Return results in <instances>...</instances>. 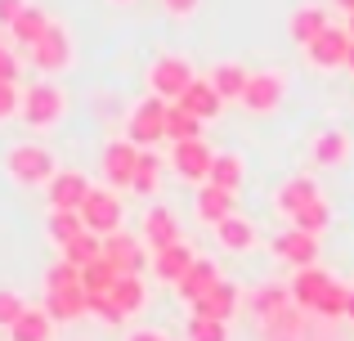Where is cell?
I'll list each match as a JSON object with an SVG mask.
<instances>
[{"instance_id": "11", "label": "cell", "mask_w": 354, "mask_h": 341, "mask_svg": "<svg viewBox=\"0 0 354 341\" xmlns=\"http://www.w3.org/2000/svg\"><path fill=\"white\" fill-rule=\"evenodd\" d=\"M45 189H50V207L54 211H81V202L90 198V189H95V184H90L81 171H59L50 184H45Z\"/></svg>"}, {"instance_id": "7", "label": "cell", "mask_w": 354, "mask_h": 341, "mask_svg": "<svg viewBox=\"0 0 354 341\" xmlns=\"http://www.w3.org/2000/svg\"><path fill=\"white\" fill-rule=\"evenodd\" d=\"M350 41H354L350 32H341V27H328L323 36H314V41L305 45V59H310L314 68H323V72L346 68V59H350Z\"/></svg>"}, {"instance_id": "42", "label": "cell", "mask_w": 354, "mask_h": 341, "mask_svg": "<svg viewBox=\"0 0 354 341\" xmlns=\"http://www.w3.org/2000/svg\"><path fill=\"white\" fill-rule=\"evenodd\" d=\"M90 315H99V319H108V324H121V310L113 306V297H108V292H90Z\"/></svg>"}, {"instance_id": "3", "label": "cell", "mask_w": 354, "mask_h": 341, "mask_svg": "<svg viewBox=\"0 0 354 341\" xmlns=\"http://www.w3.org/2000/svg\"><path fill=\"white\" fill-rule=\"evenodd\" d=\"M193 81H198L193 77V63L180 59V54H162V59H153V68H148V86H153V95L166 99V104H175Z\"/></svg>"}, {"instance_id": "9", "label": "cell", "mask_w": 354, "mask_h": 341, "mask_svg": "<svg viewBox=\"0 0 354 341\" xmlns=\"http://www.w3.org/2000/svg\"><path fill=\"white\" fill-rule=\"evenodd\" d=\"M283 95H287V81L278 72H251L247 90H242V104H247V113H274L283 104Z\"/></svg>"}, {"instance_id": "39", "label": "cell", "mask_w": 354, "mask_h": 341, "mask_svg": "<svg viewBox=\"0 0 354 341\" xmlns=\"http://www.w3.org/2000/svg\"><path fill=\"white\" fill-rule=\"evenodd\" d=\"M189 341H229V324H225V319H202V315H193L189 319Z\"/></svg>"}, {"instance_id": "28", "label": "cell", "mask_w": 354, "mask_h": 341, "mask_svg": "<svg viewBox=\"0 0 354 341\" xmlns=\"http://www.w3.org/2000/svg\"><path fill=\"white\" fill-rule=\"evenodd\" d=\"M247 81H251V72L242 68V63H220V68L211 72V86L220 90V99H242Z\"/></svg>"}, {"instance_id": "10", "label": "cell", "mask_w": 354, "mask_h": 341, "mask_svg": "<svg viewBox=\"0 0 354 341\" xmlns=\"http://www.w3.org/2000/svg\"><path fill=\"white\" fill-rule=\"evenodd\" d=\"M274 256L287 265H296V270H305V265L319 261V234H305V229H287V234L274 238Z\"/></svg>"}, {"instance_id": "47", "label": "cell", "mask_w": 354, "mask_h": 341, "mask_svg": "<svg viewBox=\"0 0 354 341\" xmlns=\"http://www.w3.org/2000/svg\"><path fill=\"white\" fill-rule=\"evenodd\" d=\"M126 341H166V337H162V333H148V328H144V333H130Z\"/></svg>"}, {"instance_id": "2", "label": "cell", "mask_w": 354, "mask_h": 341, "mask_svg": "<svg viewBox=\"0 0 354 341\" xmlns=\"http://www.w3.org/2000/svg\"><path fill=\"white\" fill-rule=\"evenodd\" d=\"M18 117H23L32 131H50V126L63 117V90L54 86V81H36V86H27Z\"/></svg>"}, {"instance_id": "46", "label": "cell", "mask_w": 354, "mask_h": 341, "mask_svg": "<svg viewBox=\"0 0 354 341\" xmlns=\"http://www.w3.org/2000/svg\"><path fill=\"white\" fill-rule=\"evenodd\" d=\"M27 9V0H0V23L5 27H14V18Z\"/></svg>"}, {"instance_id": "33", "label": "cell", "mask_w": 354, "mask_h": 341, "mask_svg": "<svg viewBox=\"0 0 354 341\" xmlns=\"http://www.w3.org/2000/svg\"><path fill=\"white\" fill-rule=\"evenodd\" d=\"M207 184H220V189L238 193V184H242V158H238V153H216Z\"/></svg>"}, {"instance_id": "25", "label": "cell", "mask_w": 354, "mask_h": 341, "mask_svg": "<svg viewBox=\"0 0 354 341\" xmlns=\"http://www.w3.org/2000/svg\"><path fill=\"white\" fill-rule=\"evenodd\" d=\"M9 32H14V41L23 45V50H32V45L50 32V14H45V9H36V5H27L23 14L14 18V27H9Z\"/></svg>"}, {"instance_id": "34", "label": "cell", "mask_w": 354, "mask_h": 341, "mask_svg": "<svg viewBox=\"0 0 354 341\" xmlns=\"http://www.w3.org/2000/svg\"><path fill=\"white\" fill-rule=\"evenodd\" d=\"M292 225H296V229H305V234H323V229L332 225V207H328L323 198H314L310 207H301V211L292 216Z\"/></svg>"}, {"instance_id": "26", "label": "cell", "mask_w": 354, "mask_h": 341, "mask_svg": "<svg viewBox=\"0 0 354 341\" xmlns=\"http://www.w3.org/2000/svg\"><path fill=\"white\" fill-rule=\"evenodd\" d=\"M328 27H332V23H328V14H323L319 5H301V9L292 14V41H296V45H310L314 36H323Z\"/></svg>"}, {"instance_id": "4", "label": "cell", "mask_w": 354, "mask_h": 341, "mask_svg": "<svg viewBox=\"0 0 354 341\" xmlns=\"http://www.w3.org/2000/svg\"><path fill=\"white\" fill-rule=\"evenodd\" d=\"M166 99H157V95H148L144 104H135L130 108V122H126V140L130 144H139V149H153L157 140H166Z\"/></svg>"}, {"instance_id": "18", "label": "cell", "mask_w": 354, "mask_h": 341, "mask_svg": "<svg viewBox=\"0 0 354 341\" xmlns=\"http://www.w3.org/2000/svg\"><path fill=\"white\" fill-rule=\"evenodd\" d=\"M45 310L54 324H72L90 310V292L86 288H68V292H45Z\"/></svg>"}, {"instance_id": "1", "label": "cell", "mask_w": 354, "mask_h": 341, "mask_svg": "<svg viewBox=\"0 0 354 341\" xmlns=\"http://www.w3.org/2000/svg\"><path fill=\"white\" fill-rule=\"evenodd\" d=\"M5 167H9V180L14 184H50L54 175V158H50V149H41V144H14L9 149V158H5Z\"/></svg>"}, {"instance_id": "24", "label": "cell", "mask_w": 354, "mask_h": 341, "mask_svg": "<svg viewBox=\"0 0 354 341\" xmlns=\"http://www.w3.org/2000/svg\"><path fill=\"white\" fill-rule=\"evenodd\" d=\"M54 337V319H50V310H32L27 306L23 310V319H18L14 328H9V341H50Z\"/></svg>"}, {"instance_id": "48", "label": "cell", "mask_w": 354, "mask_h": 341, "mask_svg": "<svg viewBox=\"0 0 354 341\" xmlns=\"http://www.w3.org/2000/svg\"><path fill=\"white\" fill-rule=\"evenodd\" d=\"M346 319L354 324V288H350V306H346Z\"/></svg>"}, {"instance_id": "20", "label": "cell", "mask_w": 354, "mask_h": 341, "mask_svg": "<svg viewBox=\"0 0 354 341\" xmlns=\"http://www.w3.org/2000/svg\"><path fill=\"white\" fill-rule=\"evenodd\" d=\"M193 207H198V220H207V225H220V220L234 216V193L220 189V184H202Z\"/></svg>"}, {"instance_id": "19", "label": "cell", "mask_w": 354, "mask_h": 341, "mask_svg": "<svg viewBox=\"0 0 354 341\" xmlns=\"http://www.w3.org/2000/svg\"><path fill=\"white\" fill-rule=\"evenodd\" d=\"M314 198H323V193H319V184H314L310 175H292V180L274 193V202H278V211H283V216H296V211L310 207Z\"/></svg>"}, {"instance_id": "31", "label": "cell", "mask_w": 354, "mask_h": 341, "mask_svg": "<svg viewBox=\"0 0 354 341\" xmlns=\"http://www.w3.org/2000/svg\"><path fill=\"white\" fill-rule=\"evenodd\" d=\"M157 184H162V158H157L153 149H139V167H135V180H130V189L135 193H157Z\"/></svg>"}, {"instance_id": "41", "label": "cell", "mask_w": 354, "mask_h": 341, "mask_svg": "<svg viewBox=\"0 0 354 341\" xmlns=\"http://www.w3.org/2000/svg\"><path fill=\"white\" fill-rule=\"evenodd\" d=\"M23 310L27 306H23V297H18L14 288H0V328H5V333L18 324V319H23Z\"/></svg>"}, {"instance_id": "22", "label": "cell", "mask_w": 354, "mask_h": 341, "mask_svg": "<svg viewBox=\"0 0 354 341\" xmlns=\"http://www.w3.org/2000/svg\"><path fill=\"white\" fill-rule=\"evenodd\" d=\"M216 283H220V270H216V261H202V256H198V261L189 265V274H184V279L175 283V288H180V297H184V301H198L202 292H211Z\"/></svg>"}, {"instance_id": "49", "label": "cell", "mask_w": 354, "mask_h": 341, "mask_svg": "<svg viewBox=\"0 0 354 341\" xmlns=\"http://www.w3.org/2000/svg\"><path fill=\"white\" fill-rule=\"evenodd\" d=\"M337 5H341V9H346V14H354V0H337Z\"/></svg>"}, {"instance_id": "13", "label": "cell", "mask_w": 354, "mask_h": 341, "mask_svg": "<svg viewBox=\"0 0 354 341\" xmlns=\"http://www.w3.org/2000/svg\"><path fill=\"white\" fill-rule=\"evenodd\" d=\"M104 261L117 265V274H139L144 270V243L117 229V234L104 238Z\"/></svg>"}, {"instance_id": "30", "label": "cell", "mask_w": 354, "mask_h": 341, "mask_svg": "<svg viewBox=\"0 0 354 341\" xmlns=\"http://www.w3.org/2000/svg\"><path fill=\"white\" fill-rule=\"evenodd\" d=\"M166 140H202V122L189 113V108H180V104H171L166 108Z\"/></svg>"}, {"instance_id": "12", "label": "cell", "mask_w": 354, "mask_h": 341, "mask_svg": "<svg viewBox=\"0 0 354 341\" xmlns=\"http://www.w3.org/2000/svg\"><path fill=\"white\" fill-rule=\"evenodd\" d=\"M135 167H139V144L113 140V144L104 149V175H108V184H113V189H130Z\"/></svg>"}, {"instance_id": "21", "label": "cell", "mask_w": 354, "mask_h": 341, "mask_svg": "<svg viewBox=\"0 0 354 341\" xmlns=\"http://www.w3.org/2000/svg\"><path fill=\"white\" fill-rule=\"evenodd\" d=\"M198 261V256L189 252V243H175V247H162V252L153 256V270H157V279H166V283H180L184 274H189V265Z\"/></svg>"}, {"instance_id": "44", "label": "cell", "mask_w": 354, "mask_h": 341, "mask_svg": "<svg viewBox=\"0 0 354 341\" xmlns=\"http://www.w3.org/2000/svg\"><path fill=\"white\" fill-rule=\"evenodd\" d=\"M0 81H5V86H18V54L5 50V45H0Z\"/></svg>"}, {"instance_id": "40", "label": "cell", "mask_w": 354, "mask_h": 341, "mask_svg": "<svg viewBox=\"0 0 354 341\" xmlns=\"http://www.w3.org/2000/svg\"><path fill=\"white\" fill-rule=\"evenodd\" d=\"M68 288H81V270L72 261H59L45 274V292H68Z\"/></svg>"}, {"instance_id": "36", "label": "cell", "mask_w": 354, "mask_h": 341, "mask_svg": "<svg viewBox=\"0 0 354 341\" xmlns=\"http://www.w3.org/2000/svg\"><path fill=\"white\" fill-rule=\"evenodd\" d=\"M346 306H350V288L332 279L328 292L319 297V306H314V315H323V319H346Z\"/></svg>"}, {"instance_id": "32", "label": "cell", "mask_w": 354, "mask_h": 341, "mask_svg": "<svg viewBox=\"0 0 354 341\" xmlns=\"http://www.w3.org/2000/svg\"><path fill=\"white\" fill-rule=\"evenodd\" d=\"M99 256H104V238L90 234V229H86V234H77L68 247H63V261H72L77 270H86V265H90V261H99Z\"/></svg>"}, {"instance_id": "45", "label": "cell", "mask_w": 354, "mask_h": 341, "mask_svg": "<svg viewBox=\"0 0 354 341\" xmlns=\"http://www.w3.org/2000/svg\"><path fill=\"white\" fill-rule=\"evenodd\" d=\"M198 5H202V0H162V9H166V14H175V18H193V14H198Z\"/></svg>"}, {"instance_id": "14", "label": "cell", "mask_w": 354, "mask_h": 341, "mask_svg": "<svg viewBox=\"0 0 354 341\" xmlns=\"http://www.w3.org/2000/svg\"><path fill=\"white\" fill-rule=\"evenodd\" d=\"M234 310H238V288L229 279H220L211 292H202L198 301H193V315H202V319H234Z\"/></svg>"}, {"instance_id": "8", "label": "cell", "mask_w": 354, "mask_h": 341, "mask_svg": "<svg viewBox=\"0 0 354 341\" xmlns=\"http://www.w3.org/2000/svg\"><path fill=\"white\" fill-rule=\"evenodd\" d=\"M211 162H216V153H211L202 140H180V144H175V153H171L175 175H180V180H193V184H207Z\"/></svg>"}, {"instance_id": "43", "label": "cell", "mask_w": 354, "mask_h": 341, "mask_svg": "<svg viewBox=\"0 0 354 341\" xmlns=\"http://www.w3.org/2000/svg\"><path fill=\"white\" fill-rule=\"evenodd\" d=\"M18 108H23V95H18V86H5V81H0V122H5V117H14Z\"/></svg>"}, {"instance_id": "5", "label": "cell", "mask_w": 354, "mask_h": 341, "mask_svg": "<svg viewBox=\"0 0 354 341\" xmlns=\"http://www.w3.org/2000/svg\"><path fill=\"white\" fill-rule=\"evenodd\" d=\"M81 220H86V229L99 234V238L117 234L121 229V198L108 193V189H90V198L81 202Z\"/></svg>"}, {"instance_id": "16", "label": "cell", "mask_w": 354, "mask_h": 341, "mask_svg": "<svg viewBox=\"0 0 354 341\" xmlns=\"http://www.w3.org/2000/svg\"><path fill=\"white\" fill-rule=\"evenodd\" d=\"M144 243L153 247V252L180 243V220H175V211H166V207L148 211V216H144Z\"/></svg>"}, {"instance_id": "35", "label": "cell", "mask_w": 354, "mask_h": 341, "mask_svg": "<svg viewBox=\"0 0 354 341\" xmlns=\"http://www.w3.org/2000/svg\"><path fill=\"white\" fill-rule=\"evenodd\" d=\"M77 234H86V220H81V211H54L50 216V238L59 247H68Z\"/></svg>"}, {"instance_id": "52", "label": "cell", "mask_w": 354, "mask_h": 341, "mask_svg": "<svg viewBox=\"0 0 354 341\" xmlns=\"http://www.w3.org/2000/svg\"><path fill=\"white\" fill-rule=\"evenodd\" d=\"M121 5H126V0H121Z\"/></svg>"}, {"instance_id": "27", "label": "cell", "mask_w": 354, "mask_h": 341, "mask_svg": "<svg viewBox=\"0 0 354 341\" xmlns=\"http://www.w3.org/2000/svg\"><path fill=\"white\" fill-rule=\"evenodd\" d=\"M314 162L319 167H341V162L350 158V135L346 131H323L319 140H314Z\"/></svg>"}, {"instance_id": "50", "label": "cell", "mask_w": 354, "mask_h": 341, "mask_svg": "<svg viewBox=\"0 0 354 341\" xmlns=\"http://www.w3.org/2000/svg\"><path fill=\"white\" fill-rule=\"evenodd\" d=\"M346 68H350V72H354V41H350V59H346Z\"/></svg>"}, {"instance_id": "15", "label": "cell", "mask_w": 354, "mask_h": 341, "mask_svg": "<svg viewBox=\"0 0 354 341\" xmlns=\"http://www.w3.org/2000/svg\"><path fill=\"white\" fill-rule=\"evenodd\" d=\"M175 104H180V108H189V113L198 117V122H211V117H220L225 99H220V90H216V86H211V77H207V81L198 77V81H193V86L184 90L180 99H175Z\"/></svg>"}, {"instance_id": "38", "label": "cell", "mask_w": 354, "mask_h": 341, "mask_svg": "<svg viewBox=\"0 0 354 341\" xmlns=\"http://www.w3.org/2000/svg\"><path fill=\"white\" fill-rule=\"evenodd\" d=\"M283 310H287V288H274V283H269V288L256 292V315L265 319V324H269V319H278Z\"/></svg>"}, {"instance_id": "29", "label": "cell", "mask_w": 354, "mask_h": 341, "mask_svg": "<svg viewBox=\"0 0 354 341\" xmlns=\"http://www.w3.org/2000/svg\"><path fill=\"white\" fill-rule=\"evenodd\" d=\"M216 238L229 247V252H247V247L256 243V229H251V220L229 216V220H220V225H216Z\"/></svg>"}, {"instance_id": "23", "label": "cell", "mask_w": 354, "mask_h": 341, "mask_svg": "<svg viewBox=\"0 0 354 341\" xmlns=\"http://www.w3.org/2000/svg\"><path fill=\"white\" fill-rule=\"evenodd\" d=\"M108 297H113V306L121 310V315H135V310L148 306V288H144L139 274H117V283H113Z\"/></svg>"}, {"instance_id": "6", "label": "cell", "mask_w": 354, "mask_h": 341, "mask_svg": "<svg viewBox=\"0 0 354 341\" xmlns=\"http://www.w3.org/2000/svg\"><path fill=\"white\" fill-rule=\"evenodd\" d=\"M27 59H32L41 72H63L72 63V36L63 32L59 23H50V32H45L32 50H27Z\"/></svg>"}, {"instance_id": "37", "label": "cell", "mask_w": 354, "mask_h": 341, "mask_svg": "<svg viewBox=\"0 0 354 341\" xmlns=\"http://www.w3.org/2000/svg\"><path fill=\"white\" fill-rule=\"evenodd\" d=\"M113 283H117V265H108L104 256L81 270V288H86V292H113Z\"/></svg>"}, {"instance_id": "17", "label": "cell", "mask_w": 354, "mask_h": 341, "mask_svg": "<svg viewBox=\"0 0 354 341\" xmlns=\"http://www.w3.org/2000/svg\"><path fill=\"white\" fill-rule=\"evenodd\" d=\"M328 283H332L328 270H319V265H305V270H296V279H292V301H296L301 310H314V306H319V297L328 292Z\"/></svg>"}, {"instance_id": "51", "label": "cell", "mask_w": 354, "mask_h": 341, "mask_svg": "<svg viewBox=\"0 0 354 341\" xmlns=\"http://www.w3.org/2000/svg\"><path fill=\"white\" fill-rule=\"evenodd\" d=\"M346 32H350V36H354V14H350V27H346Z\"/></svg>"}]
</instances>
